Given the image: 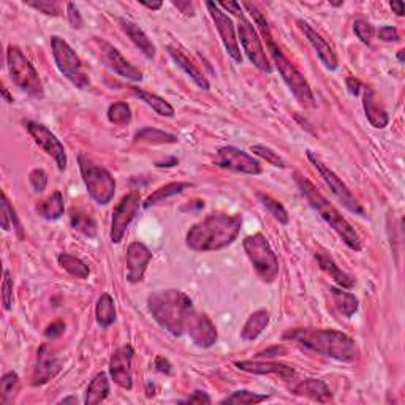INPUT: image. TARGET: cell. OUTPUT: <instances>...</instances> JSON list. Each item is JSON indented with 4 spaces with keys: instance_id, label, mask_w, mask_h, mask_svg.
<instances>
[{
    "instance_id": "6da1fadb",
    "label": "cell",
    "mask_w": 405,
    "mask_h": 405,
    "mask_svg": "<svg viewBox=\"0 0 405 405\" xmlns=\"http://www.w3.org/2000/svg\"><path fill=\"white\" fill-rule=\"evenodd\" d=\"M241 226V215L213 213L187 231V247L193 252L222 250L237 239Z\"/></svg>"
},
{
    "instance_id": "7a4b0ae2",
    "label": "cell",
    "mask_w": 405,
    "mask_h": 405,
    "mask_svg": "<svg viewBox=\"0 0 405 405\" xmlns=\"http://www.w3.org/2000/svg\"><path fill=\"white\" fill-rule=\"evenodd\" d=\"M242 7H246L248 10V13H250L253 16V19H255V24L260 27L263 39L264 41H266L269 56H271L273 59V63L275 66V68H277L279 75L282 77L284 83L287 84V88L290 89L291 94L295 95V99L298 100L302 106L314 108L317 103H315L314 92H312L310 89V84L307 83L304 75H302L299 70L288 61V57L285 56L284 51L277 46V43L274 41L266 18H264L260 10L250 2H244L242 3Z\"/></svg>"
},
{
    "instance_id": "3957f363",
    "label": "cell",
    "mask_w": 405,
    "mask_h": 405,
    "mask_svg": "<svg viewBox=\"0 0 405 405\" xmlns=\"http://www.w3.org/2000/svg\"><path fill=\"white\" fill-rule=\"evenodd\" d=\"M284 340H291L301 347L342 363H352L358 356V345L355 340L337 329H290L284 334Z\"/></svg>"
},
{
    "instance_id": "277c9868",
    "label": "cell",
    "mask_w": 405,
    "mask_h": 405,
    "mask_svg": "<svg viewBox=\"0 0 405 405\" xmlns=\"http://www.w3.org/2000/svg\"><path fill=\"white\" fill-rule=\"evenodd\" d=\"M148 309L161 328L179 337L186 333L187 320L193 312V302L181 290H160L148 296Z\"/></svg>"
},
{
    "instance_id": "5b68a950",
    "label": "cell",
    "mask_w": 405,
    "mask_h": 405,
    "mask_svg": "<svg viewBox=\"0 0 405 405\" xmlns=\"http://www.w3.org/2000/svg\"><path fill=\"white\" fill-rule=\"evenodd\" d=\"M295 182L301 190L302 197L310 204V208L336 231L340 239L344 241V244L355 252H359L361 247H363L361 246L359 235L348 224V220L339 213V209L331 201H328V198L306 176H302L301 172H295Z\"/></svg>"
},
{
    "instance_id": "8992f818",
    "label": "cell",
    "mask_w": 405,
    "mask_h": 405,
    "mask_svg": "<svg viewBox=\"0 0 405 405\" xmlns=\"http://www.w3.org/2000/svg\"><path fill=\"white\" fill-rule=\"evenodd\" d=\"M79 171L83 176L84 186L88 193L97 204L105 206L115 198L116 193V179L103 166L97 165L86 154L78 155Z\"/></svg>"
},
{
    "instance_id": "52a82bcc",
    "label": "cell",
    "mask_w": 405,
    "mask_h": 405,
    "mask_svg": "<svg viewBox=\"0 0 405 405\" xmlns=\"http://www.w3.org/2000/svg\"><path fill=\"white\" fill-rule=\"evenodd\" d=\"M7 66L10 72V78L18 86L21 90H24L32 99L41 100L45 97V89L39 77L35 67L32 66L29 59L24 56V52L18 46L10 45L7 50Z\"/></svg>"
},
{
    "instance_id": "ba28073f",
    "label": "cell",
    "mask_w": 405,
    "mask_h": 405,
    "mask_svg": "<svg viewBox=\"0 0 405 405\" xmlns=\"http://www.w3.org/2000/svg\"><path fill=\"white\" fill-rule=\"evenodd\" d=\"M244 250L247 253L248 260H250L253 269L258 274L263 282L273 284L277 279L280 266L279 258L275 255L271 244L266 239V236L261 233H255L252 236H247L244 242Z\"/></svg>"
},
{
    "instance_id": "9c48e42d",
    "label": "cell",
    "mask_w": 405,
    "mask_h": 405,
    "mask_svg": "<svg viewBox=\"0 0 405 405\" xmlns=\"http://www.w3.org/2000/svg\"><path fill=\"white\" fill-rule=\"evenodd\" d=\"M51 50L59 72L78 89L88 90L90 88V79L73 48L61 37H51Z\"/></svg>"
},
{
    "instance_id": "30bf717a",
    "label": "cell",
    "mask_w": 405,
    "mask_h": 405,
    "mask_svg": "<svg viewBox=\"0 0 405 405\" xmlns=\"http://www.w3.org/2000/svg\"><path fill=\"white\" fill-rule=\"evenodd\" d=\"M306 154H307V159L310 160V164L315 166L318 172H320V176L323 177V181L326 182V186L329 187V190L333 192V195L336 197L340 203H342V206L347 208L350 213H353L356 215H361V217H366L364 208L358 203V199L355 198L352 190H350V188L347 187V184L340 179L336 172L329 168L325 161L318 157L315 152H312V150H307Z\"/></svg>"
},
{
    "instance_id": "8fae6325",
    "label": "cell",
    "mask_w": 405,
    "mask_h": 405,
    "mask_svg": "<svg viewBox=\"0 0 405 405\" xmlns=\"http://www.w3.org/2000/svg\"><path fill=\"white\" fill-rule=\"evenodd\" d=\"M237 34H239V40L244 50L246 56L248 57L253 66H255L263 73H273V66L269 62V57L266 51H264L263 41L258 35V32L250 21L246 19L244 16L239 18V24H237Z\"/></svg>"
},
{
    "instance_id": "7c38bea8",
    "label": "cell",
    "mask_w": 405,
    "mask_h": 405,
    "mask_svg": "<svg viewBox=\"0 0 405 405\" xmlns=\"http://www.w3.org/2000/svg\"><path fill=\"white\" fill-rule=\"evenodd\" d=\"M139 206H141V197L138 192H132L124 197L119 201L117 206L112 210V220H111V231L110 237L112 244H119L126 236L128 226L137 217Z\"/></svg>"
},
{
    "instance_id": "4fadbf2b",
    "label": "cell",
    "mask_w": 405,
    "mask_h": 405,
    "mask_svg": "<svg viewBox=\"0 0 405 405\" xmlns=\"http://www.w3.org/2000/svg\"><path fill=\"white\" fill-rule=\"evenodd\" d=\"M26 128L27 132L30 133V137L34 138L35 144L41 148L43 152L50 157L54 159L56 161L57 168L63 171L67 168V152L63 144L61 143L56 135H54L50 128L46 126H43L40 122H34V121H27L26 122Z\"/></svg>"
},
{
    "instance_id": "5bb4252c",
    "label": "cell",
    "mask_w": 405,
    "mask_h": 405,
    "mask_svg": "<svg viewBox=\"0 0 405 405\" xmlns=\"http://www.w3.org/2000/svg\"><path fill=\"white\" fill-rule=\"evenodd\" d=\"M215 165L224 170L242 172V175H261V165L258 164V160L244 152V150L235 148V146H224V148H220L217 152V159H215Z\"/></svg>"
},
{
    "instance_id": "9a60e30c",
    "label": "cell",
    "mask_w": 405,
    "mask_h": 405,
    "mask_svg": "<svg viewBox=\"0 0 405 405\" xmlns=\"http://www.w3.org/2000/svg\"><path fill=\"white\" fill-rule=\"evenodd\" d=\"M206 7L209 10L210 18H213L215 27H217L220 39L224 41V46L226 52L230 54V57L233 59L236 63H242V54L239 48V41L236 39V30L235 24L228 14L220 10L217 3L214 2H206Z\"/></svg>"
},
{
    "instance_id": "2e32d148",
    "label": "cell",
    "mask_w": 405,
    "mask_h": 405,
    "mask_svg": "<svg viewBox=\"0 0 405 405\" xmlns=\"http://www.w3.org/2000/svg\"><path fill=\"white\" fill-rule=\"evenodd\" d=\"M135 350L132 345H122L110 359V375L117 386L122 390H132L133 388V374H132V361Z\"/></svg>"
},
{
    "instance_id": "e0dca14e",
    "label": "cell",
    "mask_w": 405,
    "mask_h": 405,
    "mask_svg": "<svg viewBox=\"0 0 405 405\" xmlns=\"http://www.w3.org/2000/svg\"><path fill=\"white\" fill-rule=\"evenodd\" d=\"M97 45H99L101 51V59L106 62V66L110 67L112 72L117 73L119 77L128 81H133V83H141L143 81V73L141 70L132 66L130 62L127 61L126 57L119 52L115 46L110 45L103 40H95Z\"/></svg>"
},
{
    "instance_id": "ac0fdd59",
    "label": "cell",
    "mask_w": 405,
    "mask_h": 405,
    "mask_svg": "<svg viewBox=\"0 0 405 405\" xmlns=\"http://www.w3.org/2000/svg\"><path fill=\"white\" fill-rule=\"evenodd\" d=\"M186 331L192 342L199 348L213 347L219 337L217 329H215L214 323L210 322V318L204 314H198L195 310L188 317Z\"/></svg>"
},
{
    "instance_id": "d6986e66",
    "label": "cell",
    "mask_w": 405,
    "mask_h": 405,
    "mask_svg": "<svg viewBox=\"0 0 405 405\" xmlns=\"http://www.w3.org/2000/svg\"><path fill=\"white\" fill-rule=\"evenodd\" d=\"M150 260H152V252L143 242L135 241L127 248V280L130 284H138L144 279L146 269H148Z\"/></svg>"
},
{
    "instance_id": "ffe728a7",
    "label": "cell",
    "mask_w": 405,
    "mask_h": 405,
    "mask_svg": "<svg viewBox=\"0 0 405 405\" xmlns=\"http://www.w3.org/2000/svg\"><path fill=\"white\" fill-rule=\"evenodd\" d=\"M62 371V361L57 358L46 344H43L37 353V364L32 375V385L41 386L51 382Z\"/></svg>"
},
{
    "instance_id": "44dd1931",
    "label": "cell",
    "mask_w": 405,
    "mask_h": 405,
    "mask_svg": "<svg viewBox=\"0 0 405 405\" xmlns=\"http://www.w3.org/2000/svg\"><path fill=\"white\" fill-rule=\"evenodd\" d=\"M298 26H299V29L302 30V34H304L306 39L309 40L312 48L315 50L317 56L322 61L323 66H325L328 70H331V72L337 70L339 68L337 56H336V52H334L333 48L329 46V43L323 39V37L318 34V32L309 23H306V21L298 19Z\"/></svg>"
},
{
    "instance_id": "7402d4cb",
    "label": "cell",
    "mask_w": 405,
    "mask_h": 405,
    "mask_svg": "<svg viewBox=\"0 0 405 405\" xmlns=\"http://www.w3.org/2000/svg\"><path fill=\"white\" fill-rule=\"evenodd\" d=\"M235 366L239 371L255 375H279L280 379L288 380L295 377V369L287 364L269 363V361H236Z\"/></svg>"
},
{
    "instance_id": "603a6c76",
    "label": "cell",
    "mask_w": 405,
    "mask_h": 405,
    "mask_svg": "<svg viewBox=\"0 0 405 405\" xmlns=\"http://www.w3.org/2000/svg\"><path fill=\"white\" fill-rule=\"evenodd\" d=\"M363 108L367 121L371 122L372 127L375 128H385L390 124V116L383 106L380 97L372 88L364 89L363 97Z\"/></svg>"
},
{
    "instance_id": "cb8c5ba5",
    "label": "cell",
    "mask_w": 405,
    "mask_h": 405,
    "mask_svg": "<svg viewBox=\"0 0 405 405\" xmlns=\"http://www.w3.org/2000/svg\"><path fill=\"white\" fill-rule=\"evenodd\" d=\"M291 393L296 396L307 397L310 401L328 404L333 401V393L325 382L320 379H304L291 388Z\"/></svg>"
},
{
    "instance_id": "d4e9b609",
    "label": "cell",
    "mask_w": 405,
    "mask_h": 405,
    "mask_svg": "<svg viewBox=\"0 0 405 405\" xmlns=\"http://www.w3.org/2000/svg\"><path fill=\"white\" fill-rule=\"evenodd\" d=\"M166 51L171 56L172 61L176 62V66L179 67L181 70H184V73L187 75V77H190V79L195 83L199 89L203 90H209V81L208 78L204 77V73L199 70L195 63H193L190 59H188L186 54H184L179 48L175 46V45H168L166 46Z\"/></svg>"
},
{
    "instance_id": "484cf974",
    "label": "cell",
    "mask_w": 405,
    "mask_h": 405,
    "mask_svg": "<svg viewBox=\"0 0 405 405\" xmlns=\"http://www.w3.org/2000/svg\"><path fill=\"white\" fill-rule=\"evenodd\" d=\"M315 258H317L318 266L322 268V271L326 273L329 275V279H333L340 288L350 290V288L355 287V277H353V275H350L348 273L342 271V269L337 266V263L334 261V258L329 255V253L317 252Z\"/></svg>"
},
{
    "instance_id": "4316f807",
    "label": "cell",
    "mask_w": 405,
    "mask_h": 405,
    "mask_svg": "<svg viewBox=\"0 0 405 405\" xmlns=\"http://www.w3.org/2000/svg\"><path fill=\"white\" fill-rule=\"evenodd\" d=\"M121 27H122V30L127 34L128 39L133 41V45L137 46L146 57L152 61V59L155 57V46H154V43L150 41L149 37L146 35V32L141 29V27L132 23V21H127V19H121Z\"/></svg>"
},
{
    "instance_id": "83f0119b",
    "label": "cell",
    "mask_w": 405,
    "mask_h": 405,
    "mask_svg": "<svg viewBox=\"0 0 405 405\" xmlns=\"http://www.w3.org/2000/svg\"><path fill=\"white\" fill-rule=\"evenodd\" d=\"M269 325V312L260 309L247 318L244 326L241 329V339L244 342H252L266 329Z\"/></svg>"
},
{
    "instance_id": "f1b7e54d",
    "label": "cell",
    "mask_w": 405,
    "mask_h": 405,
    "mask_svg": "<svg viewBox=\"0 0 405 405\" xmlns=\"http://www.w3.org/2000/svg\"><path fill=\"white\" fill-rule=\"evenodd\" d=\"M37 213L40 217L46 220H57L66 213V204H63V195L61 192H54L50 197L37 203Z\"/></svg>"
},
{
    "instance_id": "f546056e",
    "label": "cell",
    "mask_w": 405,
    "mask_h": 405,
    "mask_svg": "<svg viewBox=\"0 0 405 405\" xmlns=\"http://www.w3.org/2000/svg\"><path fill=\"white\" fill-rule=\"evenodd\" d=\"M329 293H331L333 296L334 306H336L339 314H342L347 318H352L356 312H358L359 301L353 293L345 291V288H337V287L329 288Z\"/></svg>"
},
{
    "instance_id": "4dcf8cb0",
    "label": "cell",
    "mask_w": 405,
    "mask_h": 405,
    "mask_svg": "<svg viewBox=\"0 0 405 405\" xmlns=\"http://www.w3.org/2000/svg\"><path fill=\"white\" fill-rule=\"evenodd\" d=\"M108 396H110V380H108V375L105 372H100L89 383L88 390H86L84 404L97 405L103 402Z\"/></svg>"
},
{
    "instance_id": "1f68e13d",
    "label": "cell",
    "mask_w": 405,
    "mask_h": 405,
    "mask_svg": "<svg viewBox=\"0 0 405 405\" xmlns=\"http://www.w3.org/2000/svg\"><path fill=\"white\" fill-rule=\"evenodd\" d=\"M130 90L133 92L135 95L138 97L139 100L144 101L146 105L152 108V110L157 112L159 116H164V117H172V116H175V108H172L165 99H161V97L152 94V92L139 89V88H137V86H132Z\"/></svg>"
},
{
    "instance_id": "d6a6232c",
    "label": "cell",
    "mask_w": 405,
    "mask_h": 405,
    "mask_svg": "<svg viewBox=\"0 0 405 405\" xmlns=\"http://www.w3.org/2000/svg\"><path fill=\"white\" fill-rule=\"evenodd\" d=\"M193 187V184L190 182H170L166 184V186L160 187L155 190L152 195H149L146 198V201L143 203V208L144 209H149L150 206H155V204H159L161 201H165V199H168L175 195H179L184 190H187V188Z\"/></svg>"
},
{
    "instance_id": "836d02e7",
    "label": "cell",
    "mask_w": 405,
    "mask_h": 405,
    "mask_svg": "<svg viewBox=\"0 0 405 405\" xmlns=\"http://www.w3.org/2000/svg\"><path fill=\"white\" fill-rule=\"evenodd\" d=\"M179 141L176 135L159 130L155 127H144L141 130L135 133V143H144V144H175Z\"/></svg>"
},
{
    "instance_id": "e575fe53",
    "label": "cell",
    "mask_w": 405,
    "mask_h": 405,
    "mask_svg": "<svg viewBox=\"0 0 405 405\" xmlns=\"http://www.w3.org/2000/svg\"><path fill=\"white\" fill-rule=\"evenodd\" d=\"M95 320L101 328H110L116 322V306L110 293H103L97 301Z\"/></svg>"
},
{
    "instance_id": "d590c367",
    "label": "cell",
    "mask_w": 405,
    "mask_h": 405,
    "mask_svg": "<svg viewBox=\"0 0 405 405\" xmlns=\"http://www.w3.org/2000/svg\"><path fill=\"white\" fill-rule=\"evenodd\" d=\"M70 224H72V228L79 231L81 235L88 237H95L97 236V222L95 219L92 217L90 214L84 213L81 209H72L70 210Z\"/></svg>"
},
{
    "instance_id": "8d00e7d4",
    "label": "cell",
    "mask_w": 405,
    "mask_h": 405,
    "mask_svg": "<svg viewBox=\"0 0 405 405\" xmlns=\"http://www.w3.org/2000/svg\"><path fill=\"white\" fill-rule=\"evenodd\" d=\"M57 261L70 275H73V277L84 280L90 275L89 266L78 257L70 255V253H61V255L57 257Z\"/></svg>"
},
{
    "instance_id": "74e56055",
    "label": "cell",
    "mask_w": 405,
    "mask_h": 405,
    "mask_svg": "<svg viewBox=\"0 0 405 405\" xmlns=\"http://www.w3.org/2000/svg\"><path fill=\"white\" fill-rule=\"evenodd\" d=\"M19 390V377L16 372H7L0 380V404L7 405L13 402V399Z\"/></svg>"
},
{
    "instance_id": "f35d334b",
    "label": "cell",
    "mask_w": 405,
    "mask_h": 405,
    "mask_svg": "<svg viewBox=\"0 0 405 405\" xmlns=\"http://www.w3.org/2000/svg\"><path fill=\"white\" fill-rule=\"evenodd\" d=\"M269 396L268 394L253 393L247 390H237L231 393L228 397H225L220 401V404H230V405H248V404H260L266 401Z\"/></svg>"
},
{
    "instance_id": "ab89813d",
    "label": "cell",
    "mask_w": 405,
    "mask_h": 405,
    "mask_svg": "<svg viewBox=\"0 0 405 405\" xmlns=\"http://www.w3.org/2000/svg\"><path fill=\"white\" fill-rule=\"evenodd\" d=\"M108 119L115 126L124 127L132 122V110L126 101H116V103L110 105L108 108Z\"/></svg>"
},
{
    "instance_id": "60d3db41",
    "label": "cell",
    "mask_w": 405,
    "mask_h": 405,
    "mask_svg": "<svg viewBox=\"0 0 405 405\" xmlns=\"http://www.w3.org/2000/svg\"><path fill=\"white\" fill-rule=\"evenodd\" d=\"M258 199H260L261 204L264 208H266V210L269 214L273 215V217L277 220L279 224L282 225H287L290 222V217H288V213L287 209L284 208V204L277 201V199L271 198L269 195H264V193H258Z\"/></svg>"
},
{
    "instance_id": "b9f144b4",
    "label": "cell",
    "mask_w": 405,
    "mask_h": 405,
    "mask_svg": "<svg viewBox=\"0 0 405 405\" xmlns=\"http://www.w3.org/2000/svg\"><path fill=\"white\" fill-rule=\"evenodd\" d=\"M250 150L258 157H261L263 160H266L269 165L275 166V168H287V164H285V160L280 157V155L273 150L271 148H268V146H263V144H253Z\"/></svg>"
},
{
    "instance_id": "7bdbcfd3",
    "label": "cell",
    "mask_w": 405,
    "mask_h": 405,
    "mask_svg": "<svg viewBox=\"0 0 405 405\" xmlns=\"http://www.w3.org/2000/svg\"><path fill=\"white\" fill-rule=\"evenodd\" d=\"M353 32L355 35L358 37L361 43L364 45H371L372 40L375 37V27L371 23H367L364 19H356L353 23Z\"/></svg>"
},
{
    "instance_id": "ee69618b",
    "label": "cell",
    "mask_w": 405,
    "mask_h": 405,
    "mask_svg": "<svg viewBox=\"0 0 405 405\" xmlns=\"http://www.w3.org/2000/svg\"><path fill=\"white\" fill-rule=\"evenodd\" d=\"M2 302L5 310H12L13 307V277L8 269L3 271V282H2Z\"/></svg>"
},
{
    "instance_id": "f6af8a7d",
    "label": "cell",
    "mask_w": 405,
    "mask_h": 405,
    "mask_svg": "<svg viewBox=\"0 0 405 405\" xmlns=\"http://www.w3.org/2000/svg\"><path fill=\"white\" fill-rule=\"evenodd\" d=\"M27 5H29V7H32V8L39 10L40 13H45V14H50V16H59L62 13L61 5L56 3V2H50V0H39V2L29 0Z\"/></svg>"
},
{
    "instance_id": "bcb514c9",
    "label": "cell",
    "mask_w": 405,
    "mask_h": 405,
    "mask_svg": "<svg viewBox=\"0 0 405 405\" xmlns=\"http://www.w3.org/2000/svg\"><path fill=\"white\" fill-rule=\"evenodd\" d=\"M29 184L30 187L34 188V192L41 193L48 186V175L45 170L35 168L29 172Z\"/></svg>"
},
{
    "instance_id": "7dc6e473",
    "label": "cell",
    "mask_w": 405,
    "mask_h": 405,
    "mask_svg": "<svg viewBox=\"0 0 405 405\" xmlns=\"http://www.w3.org/2000/svg\"><path fill=\"white\" fill-rule=\"evenodd\" d=\"M13 206L10 204L8 198L5 193H2V209H0V214H2V228L8 231L13 225Z\"/></svg>"
},
{
    "instance_id": "c3c4849f",
    "label": "cell",
    "mask_w": 405,
    "mask_h": 405,
    "mask_svg": "<svg viewBox=\"0 0 405 405\" xmlns=\"http://www.w3.org/2000/svg\"><path fill=\"white\" fill-rule=\"evenodd\" d=\"M67 18H68V23L72 24L73 29H81V27H83V24H84L83 16H81L79 10L77 8V5L72 3V2L67 3Z\"/></svg>"
},
{
    "instance_id": "681fc988",
    "label": "cell",
    "mask_w": 405,
    "mask_h": 405,
    "mask_svg": "<svg viewBox=\"0 0 405 405\" xmlns=\"http://www.w3.org/2000/svg\"><path fill=\"white\" fill-rule=\"evenodd\" d=\"M375 34L382 41H399L401 40V35H399L397 29L393 26H383V27H380L379 30H375Z\"/></svg>"
},
{
    "instance_id": "f907efd6",
    "label": "cell",
    "mask_w": 405,
    "mask_h": 405,
    "mask_svg": "<svg viewBox=\"0 0 405 405\" xmlns=\"http://www.w3.org/2000/svg\"><path fill=\"white\" fill-rule=\"evenodd\" d=\"M63 333H66V323L61 320L51 323V325L45 329V336L48 339H57L61 337Z\"/></svg>"
},
{
    "instance_id": "816d5d0a",
    "label": "cell",
    "mask_w": 405,
    "mask_h": 405,
    "mask_svg": "<svg viewBox=\"0 0 405 405\" xmlns=\"http://www.w3.org/2000/svg\"><path fill=\"white\" fill-rule=\"evenodd\" d=\"M287 355V348L284 345H275V347H271L264 352H260L257 355V358H273V356H284Z\"/></svg>"
},
{
    "instance_id": "f5cc1de1",
    "label": "cell",
    "mask_w": 405,
    "mask_h": 405,
    "mask_svg": "<svg viewBox=\"0 0 405 405\" xmlns=\"http://www.w3.org/2000/svg\"><path fill=\"white\" fill-rule=\"evenodd\" d=\"M154 366H155V369L161 372V374L170 375L172 372L171 363L166 358H164V356H157V358H155V361H154Z\"/></svg>"
},
{
    "instance_id": "db71d44e",
    "label": "cell",
    "mask_w": 405,
    "mask_h": 405,
    "mask_svg": "<svg viewBox=\"0 0 405 405\" xmlns=\"http://www.w3.org/2000/svg\"><path fill=\"white\" fill-rule=\"evenodd\" d=\"M182 402H187V404H210V397L208 396V393L195 391L192 394V396H188L186 401H182Z\"/></svg>"
},
{
    "instance_id": "11a10c76",
    "label": "cell",
    "mask_w": 405,
    "mask_h": 405,
    "mask_svg": "<svg viewBox=\"0 0 405 405\" xmlns=\"http://www.w3.org/2000/svg\"><path fill=\"white\" fill-rule=\"evenodd\" d=\"M220 10H226V12L233 13L235 16H237V18H242V5L237 3V2H220L217 3Z\"/></svg>"
},
{
    "instance_id": "9f6ffc18",
    "label": "cell",
    "mask_w": 405,
    "mask_h": 405,
    "mask_svg": "<svg viewBox=\"0 0 405 405\" xmlns=\"http://www.w3.org/2000/svg\"><path fill=\"white\" fill-rule=\"evenodd\" d=\"M345 84H347V89H348V92L352 95H359V92H361V83H359V79H356L355 77H348L347 79H345Z\"/></svg>"
},
{
    "instance_id": "6f0895ef",
    "label": "cell",
    "mask_w": 405,
    "mask_h": 405,
    "mask_svg": "<svg viewBox=\"0 0 405 405\" xmlns=\"http://www.w3.org/2000/svg\"><path fill=\"white\" fill-rule=\"evenodd\" d=\"M172 5L179 8L181 12L186 13V14H190L192 16L193 13H195V5L190 3V2H176V0H175V2H172Z\"/></svg>"
},
{
    "instance_id": "680465c9",
    "label": "cell",
    "mask_w": 405,
    "mask_h": 405,
    "mask_svg": "<svg viewBox=\"0 0 405 405\" xmlns=\"http://www.w3.org/2000/svg\"><path fill=\"white\" fill-rule=\"evenodd\" d=\"M390 7L393 10V13H396L397 16H404L405 14V5H404V2H391Z\"/></svg>"
},
{
    "instance_id": "91938a15",
    "label": "cell",
    "mask_w": 405,
    "mask_h": 405,
    "mask_svg": "<svg viewBox=\"0 0 405 405\" xmlns=\"http://www.w3.org/2000/svg\"><path fill=\"white\" fill-rule=\"evenodd\" d=\"M143 5V7H146L148 10H152V12H155V10H160L161 7H164V3L161 2H152V3H149V2H139Z\"/></svg>"
},
{
    "instance_id": "94428289",
    "label": "cell",
    "mask_w": 405,
    "mask_h": 405,
    "mask_svg": "<svg viewBox=\"0 0 405 405\" xmlns=\"http://www.w3.org/2000/svg\"><path fill=\"white\" fill-rule=\"evenodd\" d=\"M175 165H177V159L175 157L166 161H157V164H155V166H159V168H164V166H175Z\"/></svg>"
},
{
    "instance_id": "6125c7cd",
    "label": "cell",
    "mask_w": 405,
    "mask_h": 405,
    "mask_svg": "<svg viewBox=\"0 0 405 405\" xmlns=\"http://www.w3.org/2000/svg\"><path fill=\"white\" fill-rule=\"evenodd\" d=\"M2 97L5 99V101H7V103H10V105L13 103V97L10 95V92L7 88H5V86H2Z\"/></svg>"
},
{
    "instance_id": "be15d7a7",
    "label": "cell",
    "mask_w": 405,
    "mask_h": 405,
    "mask_svg": "<svg viewBox=\"0 0 405 405\" xmlns=\"http://www.w3.org/2000/svg\"><path fill=\"white\" fill-rule=\"evenodd\" d=\"M146 394H148V397H152L155 394V386L150 385V383H148V390H146Z\"/></svg>"
},
{
    "instance_id": "e7e4bbea",
    "label": "cell",
    "mask_w": 405,
    "mask_h": 405,
    "mask_svg": "<svg viewBox=\"0 0 405 405\" xmlns=\"http://www.w3.org/2000/svg\"><path fill=\"white\" fill-rule=\"evenodd\" d=\"M61 404H78V399L77 397H66V399H62Z\"/></svg>"
},
{
    "instance_id": "03108f58",
    "label": "cell",
    "mask_w": 405,
    "mask_h": 405,
    "mask_svg": "<svg viewBox=\"0 0 405 405\" xmlns=\"http://www.w3.org/2000/svg\"><path fill=\"white\" fill-rule=\"evenodd\" d=\"M397 59H399V62L404 63V50H401L397 52Z\"/></svg>"
}]
</instances>
